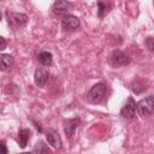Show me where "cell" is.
Wrapping results in <instances>:
<instances>
[{"mask_svg": "<svg viewBox=\"0 0 154 154\" xmlns=\"http://www.w3.org/2000/svg\"><path fill=\"white\" fill-rule=\"evenodd\" d=\"M144 43L150 52H154V37H147Z\"/></svg>", "mask_w": 154, "mask_h": 154, "instance_id": "cell-17", "label": "cell"}, {"mask_svg": "<svg viewBox=\"0 0 154 154\" xmlns=\"http://www.w3.org/2000/svg\"><path fill=\"white\" fill-rule=\"evenodd\" d=\"M31 136V131L29 129H22L18 132V144L20 148H25L28 144V141L30 140Z\"/></svg>", "mask_w": 154, "mask_h": 154, "instance_id": "cell-11", "label": "cell"}, {"mask_svg": "<svg viewBox=\"0 0 154 154\" xmlns=\"http://www.w3.org/2000/svg\"><path fill=\"white\" fill-rule=\"evenodd\" d=\"M136 109H137V103L132 97H129L128 101L122 107L120 114L126 119H134L136 117Z\"/></svg>", "mask_w": 154, "mask_h": 154, "instance_id": "cell-5", "label": "cell"}, {"mask_svg": "<svg viewBox=\"0 0 154 154\" xmlns=\"http://www.w3.org/2000/svg\"><path fill=\"white\" fill-rule=\"evenodd\" d=\"M61 28L65 31H75L79 28V19L73 14H65L61 19Z\"/></svg>", "mask_w": 154, "mask_h": 154, "instance_id": "cell-6", "label": "cell"}, {"mask_svg": "<svg viewBox=\"0 0 154 154\" xmlns=\"http://www.w3.org/2000/svg\"><path fill=\"white\" fill-rule=\"evenodd\" d=\"M137 111L140 116H149L154 111V96L149 95L137 102Z\"/></svg>", "mask_w": 154, "mask_h": 154, "instance_id": "cell-3", "label": "cell"}, {"mask_svg": "<svg viewBox=\"0 0 154 154\" xmlns=\"http://www.w3.org/2000/svg\"><path fill=\"white\" fill-rule=\"evenodd\" d=\"M37 60L43 66H51L53 64V55L49 52H47V51H42V52L38 53Z\"/></svg>", "mask_w": 154, "mask_h": 154, "instance_id": "cell-12", "label": "cell"}, {"mask_svg": "<svg viewBox=\"0 0 154 154\" xmlns=\"http://www.w3.org/2000/svg\"><path fill=\"white\" fill-rule=\"evenodd\" d=\"M1 149H2V154H7V148L4 141H1Z\"/></svg>", "mask_w": 154, "mask_h": 154, "instance_id": "cell-19", "label": "cell"}, {"mask_svg": "<svg viewBox=\"0 0 154 154\" xmlns=\"http://www.w3.org/2000/svg\"><path fill=\"white\" fill-rule=\"evenodd\" d=\"M79 122H81L79 118H71V119H67L64 122V131L67 137H72L77 126L79 125Z\"/></svg>", "mask_w": 154, "mask_h": 154, "instance_id": "cell-10", "label": "cell"}, {"mask_svg": "<svg viewBox=\"0 0 154 154\" xmlns=\"http://www.w3.org/2000/svg\"><path fill=\"white\" fill-rule=\"evenodd\" d=\"M0 41H1V47H0V49L2 51V49H5V48H6V41H5V38H4V37H0Z\"/></svg>", "mask_w": 154, "mask_h": 154, "instance_id": "cell-18", "label": "cell"}, {"mask_svg": "<svg viewBox=\"0 0 154 154\" xmlns=\"http://www.w3.org/2000/svg\"><path fill=\"white\" fill-rule=\"evenodd\" d=\"M6 18L10 25L12 26H23L28 23L29 18L24 13H17V12H6Z\"/></svg>", "mask_w": 154, "mask_h": 154, "instance_id": "cell-4", "label": "cell"}, {"mask_svg": "<svg viewBox=\"0 0 154 154\" xmlns=\"http://www.w3.org/2000/svg\"><path fill=\"white\" fill-rule=\"evenodd\" d=\"M72 7V4L67 0H57L54 4H53V12L58 16H63V14H66L70 8Z\"/></svg>", "mask_w": 154, "mask_h": 154, "instance_id": "cell-7", "label": "cell"}, {"mask_svg": "<svg viewBox=\"0 0 154 154\" xmlns=\"http://www.w3.org/2000/svg\"><path fill=\"white\" fill-rule=\"evenodd\" d=\"M109 60H111V64H112L113 67L126 66V65H129L131 63V58L126 53H124V52H122L119 49L113 51V53L111 54Z\"/></svg>", "mask_w": 154, "mask_h": 154, "instance_id": "cell-2", "label": "cell"}, {"mask_svg": "<svg viewBox=\"0 0 154 154\" xmlns=\"http://www.w3.org/2000/svg\"><path fill=\"white\" fill-rule=\"evenodd\" d=\"M32 152L34 153H51V149L43 141H38V142H36Z\"/></svg>", "mask_w": 154, "mask_h": 154, "instance_id": "cell-16", "label": "cell"}, {"mask_svg": "<svg viewBox=\"0 0 154 154\" xmlns=\"http://www.w3.org/2000/svg\"><path fill=\"white\" fill-rule=\"evenodd\" d=\"M48 81V71L45 69H37L34 73V82L37 87H45Z\"/></svg>", "mask_w": 154, "mask_h": 154, "instance_id": "cell-9", "label": "cell"}, {"mask_svg": "<svg viewBox=\"0 0 154 154\" xmlns=\"http://www.w3.org/2000/svg\"><path fill=\"white\" fill-rule=\"evenodd\" d=\"M105 94H106V84L100 82V83H96L95 85H93L90 88V90L87 93V100H88V102L96 105L103 100Z\"/></svg>", "mask_w": 154, "mask_h": 154, "instance_id": "cell-1", "label": "cell"}, {"mask_svg": "<svg viewBox=\"0 0 154 154\" xmlns=\"http://www.w3.org/2000/svg\"><path fill=\"white\" fill-rule=\"evenodd\" d=\"M108 11H109V5L103 2V1H101V0H99L97 1V17L99 18H103L108 13Z\"/></svg>", "mask_w": 154, "mask_h": 154, "instance_id": "cell-14", "label": "cell"}, {"mask_svg": "<svg viewBox=\"0 0 154 154\" xmlns=\"http://www.w3.org/2000/svg\"><path fill=\"white\" fill-rule=\"evenodd\" d=\"M131 89H132V91H134L135 94H140V93H142L143 90H146L147 87L144 85V83L142 82V79L137 78V79H135V81L132 82V84H131Z\"/></svg>", "mask_w": 154, "mask_h": 154, "instance_id": "cell-15", "label": "cell"}, {"mask_svg": "<svg viewBox=\"0 0 154 154\" xmlns=\"http://www.w3.org/2000/svg\"><path fill=\"white\" fill-rule=\"evenodd\" d=\"M46 138H47V141H48V143L52 146V147H54V148H61V138H60V136H59V134H58V131L57 130H54V129H48V130H46Z\"/></svg>", "mask_w": 154, "mask_h": 154, "instance_id": "cell-8", "label": "cell"}, {"mask_svg": "<svg viewBox=\"0 0 154 154\" xmlns=\"http://www.w3.org/2000/svg\"><path fill=\"white\" fill-rule=\"evenodd\" d=\"M13 65V57L10 54H1L0 55V69L2 71L7 70L8 67H11Z\"/></svg>", "mask_w": 154, "mask_h": 154, "instance_id": "cell-13", "label": "cell"}]
</instances>
